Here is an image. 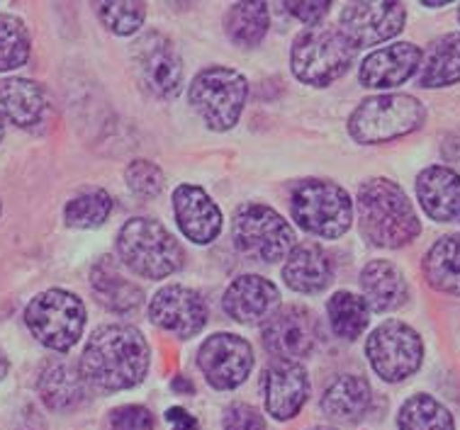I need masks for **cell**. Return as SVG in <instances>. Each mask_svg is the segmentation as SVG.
Returning a JSON list of instances; mask_svg holds the SVG:
<instances>
[{"instance_id":"cell-43","label":"cell","mask_w":460,"mask_h":430,"mask_svg":"<svg viewBox=\"0 0 460 430\" xmlns=\"http://www.w3.org/2000/svg\"><path fill=\"white\" fill-rule=\"evenodd\" d=\"M458 20H460V8H458Z\"/></svg>"},{"instance_id":"cell-9","label":"cell","mask_w":460,"mask_h":430,"mask_svg":"<svg viewBox=\"0 0 460 430\" xmlns=\"http://www.w3.org/2000/svg\"><path fill=\"white\" fill-rule=\"evenodd\" d=\"M27 329L42 346L68 350L81 338L85 326V306L66 290H47L30 302L25 312Z\"/></svg>"},{"instance_id":"cell-25","label":"cell","mask_w":460,"mask_h":430,"mask_svg":"<svg viewBox=\"0 0 460 430\" xmlns=\"http://www.w3.org/2000/svg\"><path fill=\"white\" fill-rule=\"evenodd\" d=\"M373 401V389L360 374H341L336 377L322 397V411L334 421H358L366 416Z\"/></svg>"},{"instance_id":"cell-7","label":"cell","mask_w":460,"mask_h":430,"mask_svg":"<svg viewBox=\"0 0 460 430\" xmlns=\"http://www.w3.org/2000/svg\"><path fill=\"white\" fill-rule=\"evenodd\" d=\"M249 83L234 68H205L190 85V105L215 132H229L239 122Z\"/></svg>"},{"instance_id":"cell-36","label":"cell","mask_w":460,"mask_h":430,"mask_svg":"<svg viewBox=\"0 0 460 430\" xmlns=\"http://www.w3.org/2000/svg\"><path fill=\"white\" fill-rule=\"evenodd\" d=\"M154 416L146 406H119L110 416V430H154Z\"/></svg>"},{"instance_id":"cell-11","label":"cell","mask_w":460,"mask_h":430,"mask_svg":"<svg viewBox=\"0 0 460 430\" xmlns=\"http://www.w3.org/2000/svg\"><path fill=\"white\" fill-rule=\"evenodd\" d=\"M132 61L144 91L154 98H176L183 85V61L173 42L159 32L142 34L132 44Z\"/></svg>"},{"instance_id":"cell-33","label":"cell","mask_w":460,"mask_h":430,"mask_svg":"<svg viewBox=\"0 0 460 430\" xmlns=\"http://www.w3.org/2000/svg\"><path fill=\"white\" fill-rule=\"evenodd\" d=\"M30 58V34L17 17H0V71L20 68Z\"/></svg>"},{"instance_id":"cell-19","label":"cell","mask_w":460,"mask_h":430,"mask_svg":"<svg viewBox=\"0 0 460 430\" xmlns=\"http://www.w3.org/2000/svg\"><path fill=\"white\" fill-rule=\"evenodd\" d=\"M421 49L417 44L397 42L366 57L360 66V83L366 88H394L410 81L421 68Z\"/></svg>"},{"instance_id":"cell-39","label":"cell","mask_w":460,"mask_h":430,"mask_svg":"<svg viewBox=\"0 0 460 430\" xmlns=\"http://www.w3.org/2000/svg\"><path fill=\"white\" fill-rule=\"evenodd\" d=\"M166 418L173 430H198V421L185 411L183 406H173V408H168Z\"/></svg>"},{"instance_id":"cell-28","label":"cell","mask_w":460,"mask_h":430,"mask_svg":"<svg viewBox=\"0 0 460 430\" xmlns=\"http://www.w3.org/2000/svg\"><path fill=\"white\" fill-rule=\"evenodd\" d=\"M424 275L434 290L460 297V233L444 236L429 249Z\"/></svg>"},{"instance_id":"cell-2","label":"cell","mask_w":460,"mask_h":430,"mask_svg":"<svg viewBox=\"0 0 460 430\" xmlns=\"http://www.w3.org/2000/svg\"><path fill=\"white\" fill-rule=\"evenodd\" d=\"M358 226L366 241L380 249H402L421 232L410 197L387 178H373L360 185Z\"/></svg>"},{"instance_id":"cell-41","label":"cell","mask_w":460,"mask_h":430,"mask_svg":"<svg viewBox=\"0 0 460 430\" xmlns=\"http://www.w3.org/2000/svg\"><path fill=\"white\" fill-rule=\"evenodd\" d=\"M3 132H5V122H3V115H0V139H3Z\"/></svg>"},{"instance_id":"cell-1","label":"cell","mask_w":460,"mask_h":430,"mask_svg":"<svg viewBox=\"0 0 460 430\" xmlns=\"http://www.w3.org/2000/svg\"><path fill=\"white\" fill-rule=\"evenodd\" d=\"M81 373L91 387L122 391L142 384L149 370V346L137 329L110 323L93 333L81 355Z\"/></svg>"},{"instance_id":"cell-16","label":"cell","mask_w":460,"mask_h":430,"mask_svg":"<svg viewBox=\"0 0 460 430\" xmlns=\"http://www.w3.org/2000/svg\"><path fill=\"white\" fill-rule=\"evenodd\" d=\"M310 397L307 370L295 360H276L263 373V401L276 421H290Z\"/></svg>"},{"instance_id":"cell-15","label":"cell","mask_w":460,"mask_h":430,"mask_svg":"<svg viewBox=\"0 0 460 430\" xmlns=\"http://www.w3.org/2000/svg\"><path fill=\"white\" fill-rule=\"evenodd\" d=\"M317 343L314 316L302 306H283L263 323V346L278 360L310 355Z\"/></svg>"},{"instance_id":"cell-40","label":"cell","mask_w":460,"mask_h":430,"mask_svg":"<svg viewBox=\"0 0 460 430\" xmlns=\"http://www.w3.org/2000/svg\"><path fill=\"white\" fill-rule=\"evenodd\" d=\"M8 357H5V353H3V350H0V380H3V377H5V374H8Z\"/></svg>"},{"instance_id":"cell-8","label":"cell","mask_w":460,"mask_h":430,"mask_svg":"<svg viewBox=\"0 0 460 430\" xmlns=\"http://www.w3.org/2000/svg\"><path fill=\"white\" fill-rule=\"evenodd\" d=\"M232 239L243 256L261 263H278L288 258L297 241L293 226L266 205H243L236 209Z\"/></svg>"},{"instance_id":"cell-6","label":"cell","mask_w":460,"mask_h":430,"mask_svg":"<svg viewBox=\"0 0 460 430\" xmlns=\"http://www.w3.org/2000/svg\"><path fill=\"white\" fill-rule=\"evenodd\" d=\"M293 219L305 232L339 239L351 229L353 202L349 192L327 180H305L293 190Z\"/></svg>"},{"instance_id":"cell-26","label":"cell","mask_w":460,"mask_h":430,"mask_svg":"<svg viewBox=\"0 0 460 430\" xmlns=\"http://www.w3.org/2000/svg\"><path fill=\"white\" fill-rule=\"evenodd\" d=\"M91 285L95 297L101 299V304L110 312L127 314L142 304V290L119 273L112 258H102L101 263L93 268Z\"/></svg>"},{"instance_id":"cell-24","label":"cell","mask_w":460,"mask_h":430,"mask_svg":"<svg viewBox=\"0 0 460 430\" xmlns=\"http://www.w3.org/2000/svg\"><path fill=\"white\" fill-rule=\"evenodd\" d=\"M47 112V95L42 85L30 78L0 81V115L17 127H34Z\"/></svg>"},{"instance_id":"cell-27","label":"cell","mask_w":460,"mask_h":430,"mask_svg":"<svg viewBox=\"0 0 460 430\" xmlns=\"http://www.w3.org/2000/svg\"><path fill=\"white\" fill-rule=\"evenodd\" d=\"M460 81V32L438 37L421 58L419 85L421 88H446Z\"/></svg>"},{"instance_id":"cell-23","label":"cell","mask_w":460,"mask_h":430,"mask_svg":"<svg viewBox=\"0 0 460 430\" xmlns=\"http://www.w3.org/2000/svg\"><path fill=\"white\" fill-rule=\"evenodd\" d=\"M40 397L51 411H74L88 401V382L81 367L51 363L40 377Z\"/></svg>"},{"instance_id":"cell-12","label":"cell","mask_w":460,"mask_h":430,"mask_svg":"<svg viewBox=\"0 0 460 430\" xmlns=\"http://www.w3.org/2000/svg\"><path fill=\"white\" fill-rule=\"evenodd\" d=\"M198 367L209 387L229 391L252 374L253 347L234 333H215L198 350Z\"/></svg>"},{"instance_id":"cell-31","label":"cell","mask_w":460,"mask_h":430,"mask_svg":"<svg viewBox=\"0 0 460 430\" xmlns=\"http://www.w3.org/2000/svg\"><path fill=\"white\" fill-rule=\"evenodd\" d=\"M329 321L339 338L353 340L368 329L370 306L353 292H336L327 304Z\"/></svg>"},{"instance_id":"cell-18","label":"cell","mask_w":460,"mask_h":430,"mask_svg":"<svg viewBox=\"0 0 460 430\" xmlns=\"http://www.w3.org/2000/svg\"><path fill=\"white\" fill-rule=\"evenodd\" d=\"M173 215L185 233V239L193 243H209L222 232V212L212 202L208 192L198 185H181L173 192Z\"/></svg>"},{"instance_id":"cell-4","label":"cell","mask_w":460,"mask_h":430,"mask_svg":"<svg viewBox=\"0 0 460 430\" xmlns=\"http://www.w3.org/2000/svg\"><path fill=\"white\" fill-rule=\"evenodd\" d=\"M427 110L411 95H376L360 102L349 119V134L358 144H385L424 125Z\"/></svg>"},{"instance_id":"cell-13","label":"cell","mask_w":460,"mask_h":430,"mask_svg":"<svg viewBox=\"0 0 460 430\" xmlns=\"http://www.w3.org/2000/svg\"><path fill=\"white\" fill-rule=\"evenodd\" d=\"M407 10L402 3H351L341 10V32L358 47H376L402 32Z\"/></svg>"},{"instance_id":"cell-29","label":"cell","mask_w":460,"mask_h":430,"mask_svg":"<svg viewBox=\"0 0 460 430\" xmlns=\"http://www.w3.org/2000/svg\"><path fill=\"white\" fill-rule=\"evenodd\" d=\"M225 32L232 42L243 49L261 44L268 32L266 3H234L226 10Z\"/></svg>"},{"instance_id":"cell-20","label":"cell","mask_w":460,"mask_h":430,"mask_svg":"<svg viewBox=\"0 0 460 430\" xmlns=\"http://www.w3.org/2000/svg\"><path fill=\"white\" fill-rule=\"evenodd\" d=\"M417 197L434 222H460V175L446 166H431L417 178Z\"/></svg>"},{"instance_id":"cell-22","label":"cell","mask_w":460,"mask_h":430,"mask_svg":"<svg viewBox=\"0 0 460 430\" xmlns=\"http://www.w3.org/2000/svg\"><path fill=\"white\" fill-rule=\"evenodd\" d=\"M360 290H363L366 304L373 312H383V314L400 309L410 297L404 275L390 260H373L366 265L360 270Z\"/></svg>"},{"instance_id":"cell-32","label":"cell","mask_w":460,"mask_h":430,"mask_svg":"<svg viewBox=\"0 0 460 430\" xmlns=\"http://www.w3.org/2000/svg\"><path fill=\"white\" fill-rule=\"evenodd\" d=\"M112 199L105 190H85L74 197L64 209V219L74 229H95L110 216Z\"/></svg>"},{"instance_id":"cell-35","label":"cell","mask_w":460,"mask_h":430,"mask_svg":"<svg viewBox=\"0 0 460 430\" xmlns=\"http://www.w3.org/2000/svg\"><path fill=\"white\" fill-rule=\"evenodd\" d=\"M127 185L134 195H142V197H156L164 190V171L151 161H132L127 166Z\"/></svg>"},{"instance_id":"cell-37","label":"cell","mask_w":460,"mask_h":430,"mask_svg":"<svg viewBox=\"0 0 460 430\" xmlns=\"http://www.w3.org/2000/svg\"><path fill=\"white\" fill-rule=\"evenodd\" d=\"M225 430H263V418L252 404H232L225 411Z\"/></svg>"},{"instance_id":"cell-21","label":"cell","mask_w":460,"mask_h":430,"mask_svg":"<svg viewBox=\"0 0 460 430\" xmlns=\"http://www.w3.org/2000/svg\"><path fill=\"white\" fill-rule=\"evenodd\" d=\"M283 277L288 287L302 294H317L327 290L334 277V260L319 243H302L288 256L283 268Z\"/></svg>"},{"instance_id":"cell-3","label":"cell","mask_w":460,"mask_h":430,"mask_svg":"<svg viewBox=\"0 0 460 430\" xmlns=\"http://www.w3.org/2000/svg\"><path fill=\"white\" fill-rule=\"evenodd\" d=\"M118 256L125 268L146 280H161L183 268V249L166 226L134 216L119 229Z\"/></svg>"},{"instance_id":"cell-38","label":"cell","mask_w":460,"mask_h":430,"mask_svg":"<svg viewBox=\"0 0 460 430\" xmlns=\"http://www.w3.org/2000/svg\"><path fill=\"white\" fill-rule=\"evenodd\" d=\"M285 8L293 17L302 20L305 25H317L322 17L327 15L332 3L329 0H319V3H285Z\"/></svg>"},{"instance_id":"cell-42","label":"cell","mask_w":460,"mask_h":430,"mask_svg":"<svg viewBox=\"0 0 460 430\" xmlns=\"http://www.w3.org/2000/svg\"><path fill=\"white\" fill-rule=\"evenodd\" d=\"M312 430H336V428H332V426H317V428H312Z\"/></svg>"},{"instance_id":"cell-14","label":"cell","mask_w":460,"mask_h":430,"mask_svg":"<svg viewBox=\"0 0 460 430\" xmlns=\"http://www.w3.org/2000/svg\"><path fill=\"white\" fill-rule=\"evenodd\" d=\"M149 319L178 338H193L208 323V306L205 299L190 287L168 285L151 299Z\"/></svg>"},{"instance_id":"cell-34","label":"cell","mask_w":460,"mask_h":430,"mask_svg":"<svg viewBox=\"0 0 460 430\" xmlns=\"http://www.w3.org/2000/svg\"><path fill=\"white\" fill-rule=\"evenodd\" d=\"M98 17L101 22L115 34H134L144 25V10L142 3H98Z\"/></svg>"},{"instance_id":"cell-10","label":"cell","mask_w":460,"mask_h":430,"mask_svg":"<svg viewBox=\"0 0 460 430\" xmlns=\"http://www.w3.org/2000/svg\"><path fill=\"white\" fill-rule=\"evenodd\" d=\"M366 355L377 377L385 382H402L421 367L424 343L407 323L385 321L370 331Z\"/></svg>"},{"instance_id":"cell-30","label":"cell","mask_w":460,"mask_h":430,"mask_svg":"<svg viewBox=\"0 0 460 430\" xmlns=\"http://www.w3.org/2000/svg\"><path fill=\"white\" fill-rule=\"evenodd\" d=\"M400 430H456L451 411L429 394L407 399L397 416Z\"/></svg>"},{"instance_id":"cell-5","label":"cell","mask_w":460,"mask_h":430,"mask_svg":"<svg viewBox=\"0 0 460 430\" xmlns=\"http://www.w3.org/2000/svg\"><path fill=\"white\" fill-rule=\"evenodd\" d=\"M353 57L356 47L346 39L341 30L310 27L295 39L290 64L302 83L324 88L351 68Z\"/></svg>"},{"instance_id":"cell-17","label":"cell","mask_w":460,"mask_h":430,"mask_svg":"<svg viewBox=\"0 0 460 430\" xmlns=\"http://www.w3.org/2000/svg\"><path fill=\"white\" fill-rule=\"evenodd\" d=\"M278 302H280V292L273 282L261 275H242L226 287L222 306L229 319L243 326H253L268 321L276 314Z\"/></svg>"}]
</instances>
